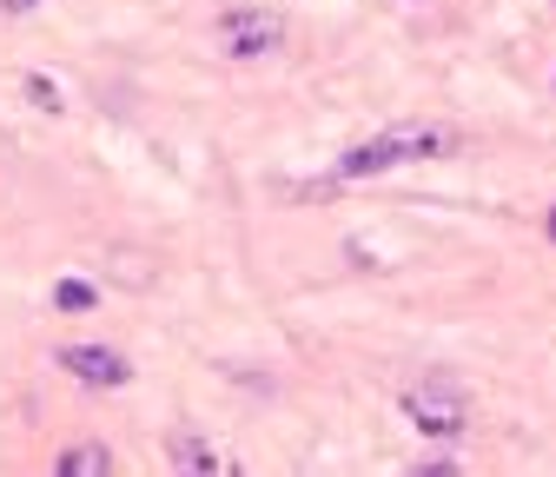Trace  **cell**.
Wrapping results in <instances>:
<instances>
[{"label":"cell","instance_id":"obj_3","mask_svg":"<svg viewBox=\"0 0 556 477\" xmlns=\"http://www.w3.org/2000/svg\"><path fill=\"white\" fill-rule=\"evenodd\" d=\"M219 40H226L232 60H271L278 47H286V21L265 14V8H239V14L219 21Z\"/></svg>","mask_w":556,"mask_h":477},{"label":"cell","instance_id":"obj_10","mask_svg":"<svg viewBox=\"0 0 556 477\" xmlns=\"http://www.w3.org/2000/svg\"><path fill=\"white\" fill-rule=\"evenodd\" d=\"M543 233H549V239H556V206H549V219H543Z\"/></svg>","mask_w":556,"mask_h":477},{"label":"cell","instance_id":"obj_9","mask_svg":"<svg viewBox=\"0 0 556 477\" xmlns=\"http://www.w3.org/2000/svg\"><path fill=\"white\" fill-rule=\"evenodd\" d=\"M27 8H40V0H0V14H27Z\"/></svg>","mask_w":556,"mask_h":477},{"label":"cell","instance_id":"obj_6","mask_svg":"<svg viewBox=\"0 0 556 477\" xmlns=\"http://www.w3.org/2000/svg\"><path fill=\"white\" fill-rule=\"evenodd\" d=\"M173 464L179 470H226V457L205 444V438H192V431H173Z\"/></svg>","mask_w":556,"mask_h":477},{"label":"cell","instance_id":"obj_2","mask_svg":"<svg viewBox=\"0 0 556 477\" xmlns=\"http://www.w3.org/2000/svg\"><path fill=\"white\" fill-rule=\"evenodd\" d=\"M397 404H404V418L425 431V438H457L464 418H470V398H464L451 378H417Z\"/></svg>","mask_w":556,"mask_h":477},{"label":"cell","instance_id":"obj_1","mask_svg":"<svg viewBox=\"0 0 556 477\" xmlns=\"http://www.w3.org/2000/svg\"><path fill=\"white\" fill-rule=\"evenodd\" d=\"M457 147H464L457 126H438V120H397V126L378 133V140H365V147L344 153V160H338V179H378V173H391V166L438 160V153H457Z\"/></svg>","mask_w":556,"mask_h":477},{"label":"cell","instance_id":"obj_4","mask_svg":"<svg viewBox=\"0 0 556 477\" xmlns=\"http://www.w3.org/2000/svg\"><path fill=\"white\" fill-rule=\"evenodd\" d=\"M60 365L74 372L80 385H93V391H119V385L132 378V365H126L113 346H60Z\"/></svg>","mask_w":556,"mask_h":477},{"label":"cell","instance_id":"obj_7","mask_svg":"<svg viewBox=\"0 0 556 477\" xmlns=\"http://www.w3.org/2000/svg\"><path fill=\"white\" fill-rule=\"evenodd\" d=\"M93 299H100V292H93L87 279H60V286H53V305H60V312H93Z\"/></svg>","mask_w":556,"mask_h":477},{"label":"cell","instance_id":"obj_5","mask_svg":"<svg viewBox=\"0 0 556 477\" xmlns=\"http://www.w3.org/2000/svg\"><path fill=\"white\" fill-rule=\"evenodd\" d=\"M106 470H113L106 444H66L60 451V477H106Z\"/></svg>","mask_w":556,"mask_h":477},{"label":"cell","instance_id":"obj_8","mask_svg":"<svg viewBox=\"0 0 556 477\" xmlns=\"http://www.w3.org/2000/svg\"><path fill=\"white\" fill-rule=\"evenodd\" d=\"M21 93H27L40 113H66V100H60V87H53L47 74H27V80H21Z\"/></svg>","mask_w":556,"mask_h":477}]
</instances>
